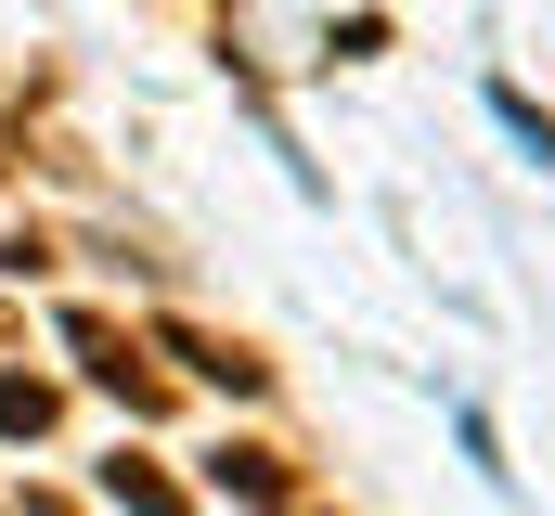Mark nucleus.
<instances>
[{
  "mask_svg": "<svg viewBox=\"0 0 555 516\" xmlns=\"http://www.w3.org/2000/svg\"><path fill=\"white\" fill-rule=\"evenodd\" d=\"M207 478H220V491H246V504H272V491H284V465H272V452H220Z\"/></svg>",
  "mask_w": 555,
  "mask_h": 516,
  "instance_id": "1",
  "label": "nucleus"
},
{
  "mask_svg": "<svg viewBox=\"0 0 555 516\" xmlns=\"http://www.w3.org/2000/svg\"><path fill=\"white\" fill-rule=\"evenodd\" d=\"M491 117H504V129H517V142H530V155H543V168H555V117H543V104H530V91H491Z\"/></svg>",
  "mask_w": 555,
  "mask_h": 516,
  "instance_id": "2",
  "label": "nucleus"
},
{
  "mask_svg": "<svg viewBox=\"0 0 555 516\" xmlns=\"http://www.w3.org/2000/svg\"><path fill=\"white\" fill-rule=\"evenodd\" d=\"M104 491H117L130 516H181V491H168V478H142V465H104Z\"/></svg>",
  "mask_w": 555,
  "mask_h": 516,
  "instance_id": "3",
  "label": "nucleus"
},
{
  "mask_svg": "<svg viewBox=\"0 0 555 516\" xmlns=\"http://www.w3.org/2000/svg\"><path fill=\"white\" fill-rule=\"evenodd\" d=\"M181 362H194L207 387H259V362H246V349H207V336H181Z\"/></svg>",
  "mask_w": 555,
  "mask_h": 516,
  "instance_id": "4",
  "label": "nucleus"
}]
</instances>
